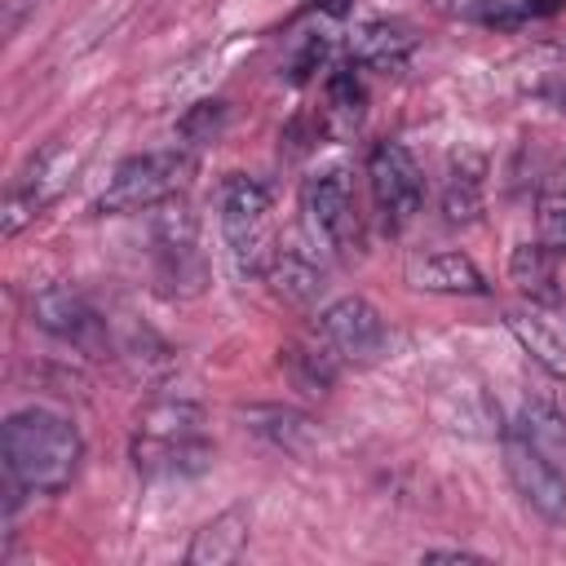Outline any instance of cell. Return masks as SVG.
I'll list each match as a JSON object with an SVG mask.
<instances>
[{"mask_svg": "<svg viewBox=\"0 0 566 566\" xmlns=\"http://www.w3.org/2000/svg\"><path fill=\"white\" fill-rule=\"evenodd\" d=\"M4 473L18 491L31 495H57L62 486H71L80 460H84V442L80 429L49 411V407H22L4 420Z\"/></svg>", "mask_w": 566, "mask_h": 566, "instance_id": "cell-1", "label": "cell"}, {"mask_svg": "<svg viewBox=\"0 0 566 566\" xmlns=\"http://www.w3.org/2000/svg\"><path fill=\"white\" fill-rule=\"evenodd\" d=\"M133 460L146 478H186L199 473L212 460V447L203 438V411L195 402H150L137 420Z\"/></svg>", "mask_w": 566, "mask_h": 566, "instance_id": "cell-2", "label": "cell"}, {"mask_svg": "<svg viewBox=\"0 0 566 566\" xmlns=\"http://www.w3.org/2000/svg\"><path fill=\"white\" fill-rule=\"evenodd\" d=\"M195 172V159L186 150H146V155H133L124 159L106 190L97 195V212H146V208H159L168 199H177L186 190Z\"/></svg>", "mask_w": 566, "mask_h": 566, "instance_id": "cell-3", "label": "cell"}, {"mask_svg": "<svg viewBox=\"0 0 566 566\" xmlns=\"http://www.w3.org/2000/svg\"><path fill=\"white\" fill-rule=\"evenodd\" d=\"M221 239L239 274H265L270 261V195L256 177L230 172L221 181Z\"/></svg>", "mask_w": 566, "mask_h": 566, "instance_id": "cell-4", "label": "cell"}, {"mask_svg": "<svg viewBox=\"0 0 566 566\" xmlns=\"http://www.w3.org/2000/svg\"><path fill=\"white\" fill-rule=\"evenodd\" d=\"M504 469H509L513 491L522 495V504H526L535 517H544V522H553V526L566 522V473H562V464L548 460L517 424L504 433Z\"/></svg>", "mask_w": 566, "mask_h": 566, "instance_id": "cell-5", "label": "cell"}, {"mask_svg": "<svg viewBox=\"0 0 566 566\" xmlns=\"http://www.w3.org/2000/svg\"><path fill=\"white\" fill-rule=\"evenodd\" d=\"M305 203V221L310 230L336 248L340 256H354L363 248V226H358V208H354V190H349V172L345 168H323L305 181L301 190Z\"/></svg>", "mask_w": 566, "mask_h": 566, "instance_id": "cell-6", "label": "cell"}, {"mask_svg": "<svg viewBox=\"0 0 566 566\" xmlns=\"http://www.w3.org/2000/svg\"><path fill=\"white\" fill-rule=\"evenodd\" d=\"M71 172H75V155L66 146L49 142L44 150H35L27 159V168L9 181V195H4V234L13 239L27 221H35L57 199V190L66 186Z\"/></svg>", "mask_w": 566, "mask_h": 566, "instance_id": "cell-7", "label": "cell"}, {"mask_svg": "<svg viewBox=\"0 0 566 566\" xmlns=\"http://www.w3.org/2000/svg\"><path fill=\"white\" fill-rule=\"evenodd\" d=\"M367 177H371V199H376L385 226H407L420 212L424 172L402 142H380L367 159Z\"/></svg>", "mask_w": 566, "mask_h": 566, "instance_id": "cell-8", "label": "cell"}, {"mask_svg": "<svg viewBox=\"0 0 566 566\" xmlns=\"http://www.w3.org/2000/svg\"><path fill=\"white\" fill-rule=\"evenodd\" d=\"M318 327H323V340L332 354H340L345 363H376L389 345V332H385V318L371 301L363 296H340L332 301L323 314H318Z\"/></svg>", "mask_w": 566, "mask_h": 566, "instance_id": "cell-9", "label": "cell"}, {"mask_svg": "<svg viewBox=\"0 0 566 566\" xmlns=\"http://www.w3.org/2000/svg\"><path fill=\"white\" fill-rule=\"evenodd\" d=\"M155 256H159V274L164 283H172L177 292H199L203 283V261L195 248V212L186 203H159L155 217Z\"/></svg>", "mask_w": 566, "mask_h": 566, "instance_id": "cell-10", "label": "cell"}, {"mask_svg": "<svg viewBox=\"0 0 566 566\" xmlns=\"http://www.w3.org/2000/svg\"><path fill=\"white\" fill-rule=\"evenodd\" d=\"M31 318L44 327V332H53V336H62V340H71V345H97V332H102V318L88 310V301L75 292V287H66V283H49V287H40L35 292V301H31Z\"/></svg>", "mask_w": 566, "mask_h": 566, "instance_id": "cell-11", "label": "cell"}, {"mask_svg": "<svg viewBox=\"0 0 566 566\" xmlns=\"http://www.w3.org/2000/svg\"><path fill=\"white\" fill-rule=\"evenodd\" d=\"M407 283L433 296H482L486 279L464 252H420L407 261Z\"/></svg>", "mask_w": 566, "mask_h": 566, "instance_id": "cell-12", "label": "cell"}, {"mask_svg": "<svg viewBox=\"0 0 566 566\" xmlns=\"http://www.w3.org/2000/svg\"><path fill=\"white\" fill-rule=\"evenodd\" d=\"M265 283L283 305H314L323 292V270L301 252V248H274L265 261Z\"/></svg>", "mask_w": 566, "mask_h": 566, "instance_id": "cell-13", "label": "cell"}, {"mask_svg": "<svg viewBox=\"0 0 566 566\" xmlns=\"http://www.w3.org/2000/svg\"><path fill=\"white\" fill-rule=\"evenodd\" d=\"M248 548V513L243 509H226L212 522H203L186 548L190 566H230L239 562Z\"/></svg>", "mask_w": 566, "mask_h": 566, "instance_id": "cell-14", "label": "cell"}, {"mask_svg": "<svg viewBox=\"0 0 566 566\" xmlns=\"http://www.w3.org/2000/svg\"><path fill=\"white\" fill-rule=\"evenodd\" d=\"M243 424L252 433H261L270 447L292 451V455H301V451L314 447V420L301 416V411H292V407H248L243 411Z\"/></svg>", "mask_w": 566, "mask_h": 566, "instance_id": "cell-15", "label": "cell"}, {"mask_svg": "<svg viewBox=\"0 0 566 566\" xmlns=\"http://www.w3.org/2000/svg\"><path fill=\"white\" fill-rule=\"evenodd\" d=\"M504 323H509V332L517 336V345L553 376V380H566V340L539 318V314H526V310H509L504 314Z\"/></svg>", "mask_w": 566, "mask_h": 566, "instance_id": "cell-16", "label": "cell"}, {"mask_svg": "<svg viewBox=\"0 0 566 566\" xmlns=\"http://www.w3.org/2000/svg\"><path fill=\"white\" fill-rule=\"evenodd\" d=\"M509 274L517 283V292H526L531 301H544V305H557L562 292H557V270H553V252L544 243H517L513 256H509Z\"/></svg>", "mask_w": 566, "mask_h": 566, "instance_id": "cell-17", "label": "cell"}, {"mask_svg": "<svg viewBox=\"0 0 566 566\" xmlns=\"http://www.w3.org/2000/svg\"><path fill=\"white\" fill-rule=\"evenodd\" d=\"M442 212L447 221H473L482 212V164H451L442 186Z\"/></svg>", "mask_w": 566, "mask_h": 566, "instance_id": "cell-18", "label": "cell"}, {"mask_svg": "<svg viewBox=\"0 0 566 566\" xmlns=\"http://www.w3.org/2000/svg\"><path fill=\"white\" fill-rule=\"evenodd\" d=\"M517 429H522L548 460L566 464V416H562L557 407H548V402H526Z\"/></svg>", "mask_w": 566, "mask_h": 566, "instance_id": "cell-19", "label": "cell"}, {"mask_svg": "<svg viewBox=\"0 0 566 566\" xmlns=\"http://www.w3.org/2000/svg\"><path fill=\"white\" fill-rule=\"evenodd\" d=\"M407 49H411V35H407L402 27H389V22H367V27L354 35V57H358V62L385 66V62H398Z\"/></svg>", "mask_w": 566, "mask_h": 566, "instance_id": "cell-20", "label": "cell"}, {"mask_svg": "<svg viewBox=\"0 0 566 566\" xmlns=\"http://www.w3.org/2000/svg\"><path fill=\"white\" fill-rule=\"evenodd\" d=\"M221 124H226V102H195L181 119H177V133L190 142V146H203V142H212L217 133H221Z\"/></svg>", "mask_w": 566, "mask_h": 566, "instance_id": "cell-21", "label": "cell"}, {"mask_svg": "<svg viewBox=\"0 0 566 566\" xmlns=\"http://www.w3.org/2000/svg\"><path fill=\"white\" fill-rule=\"evenodd\" d=\"M287 358V367L296 371V385H305L310 394H318V389H327L332 385V354H323V349H287L283 354Z\"/></svg>", "mask_w": 566, "mask_h": 566, "instance_id": "cell-22", "label": "cell"}, {"mask_svg": "<svg viewBox=\"0 0 566 566\" xmlns=\"http://www.w3.org/2000/svg\"><path fill=\"white\" fill-rule=\"evenodd\" d=\"M539 243H544L553 256L566 252V195L539 199Z\"/></svg>", "mask_w": 566, "mask_h": 566, "instance_id": "cell-23", "label": "cell"}, {"mask_svg": "<svg viewBox=\"0 0 566 566\" xmlns=\"http://www.w3.org/2000/svg\"><path fill=\"white\" fill-rule=\"evenodd\" d=\"M553 9H557V0H495V4L482 9V18L509 27V22H522V18H535V13H553Z\"/></svg>", "mask_w": 566, "mask_h": 566, "instance_id": "cell-24", "label": "cell"}, {"mask_svg": "<svg viewBox=\"0 0 566 566\" xmlns=\"http://www.w3.org/2000/svg\"><path fill=\"white\" fill-rule=\"evenodd\" d=\"M327 93H332V111H340L345 119H358L363 115V88L354 84V75H336Z\"/></svg>", "mask_w": 566, "mask_h": 566, "instance_id": "cell-25", "label": "cell"}, {"mask_svg": "<svg viewBox=\"0 0 566 566\" xmlns=\"http://www.w3.org/2000/svg\"><path fill=\"white\" fill-rule=\"evenodd\" d=\"M420 557L424 562H478V553H464V548H424Z\"/></svg>", "mask_w": 566, "mask_h": 566, "instance_id": "cell-26", "label": "cell"}]
</instances>
